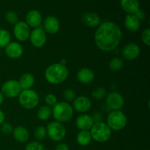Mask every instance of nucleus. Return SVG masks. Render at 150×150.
I'll return each instance as SVG.
<instances>
[{"label":"nucleus","mask_w":150,"mask_h":150,"mask_svg":"<svg viewBox=\"0 0 150 150\" xmlns=\"http://www.w3.org/2000/svg\"><path fill=\"white\" fill-rule=\"evenodd\" d=\"M122 32L120 26L112 21H104L98 26L95 34V42L101 51H111L120 43Z\"/></svg>","instance_id":"obj_1"},{"label":"nucleus","mask_w":150,"mask_h":150,"mask_svg":"<svg viewBox=\"0 0 150 150\" xmlns=\"http://www.w3.org/2000/svg\"><path fill=\"white\" fill-rule=\"evenodd\" d=\"M69 75L67 66L60 63H54L46 68L45 78L48 83L58 85L65 81Z\"/></svg>","instance_id":"obj_2"},{"label":"nucleus","mask_w":150,"mask_h":150,"mask_svg":"<svg viewBox=\"0 0 150 150\" xmlns=\"http://www.w3.org/2000/svg\"><path fill=\"white\" fill-rule=\"evenodd\" d=\"M51 114L57 122H66L73 117V108L67 102H57L51 109Z\"/></svg>","instance_id":"obj_3"},{"label":"nucleus","mask_w":150,"mask_h":150,"mask_svg":"<svg viewBox=\"0 0 150 150\" xmlns=\"http://www.w3.org/2000/svg\"><path fill=\"white\" fill-rule=\"evenodd\" d=\"M92 139L98 143L108 142L111 136V130L105 122H95L89 130Z\"/></svg>","instance_id":"obj_4"},{"label":"nucleus","mask_w":150,"mask_h":150,"mask_svg":"<svg viewBox=\"0 0 150 150\" xmlns=\"http://www.w3.org/2000/svg\"><path fill=\"white\" fill-rule=\"evenodd\" d=\"M18 102L26 109H33L39 103V96L33 89L22 90L18 95Z\"/></svg>","instance_id":"obj_5"},{"label":"nucleus","mask_w":150,"mask_h":150,"mask_svg":"<svg viewBox=\"0 0 150 150\" xmlns=\"http://www.w3.org/2000/svg\"><path fill=\"white\" fill-rule=\"evenodd\" d=\"M111 130L120 131L127 125V117L122 111H113L107 117V122Z\"/></svg>","instance_id":"obj_6"},{"label":"nucleus","mask_w":150,"mask_h":150,"mask_svg":"<svg viewBox=\"0 0 150 150\" xmlns=\"http://www.w3.org/2000/svg\"><path fill=\"white\" fill-rule=\"evenodd\" d=\"M46 133L48 137L54 142H61L66 136L65 126L59 122H52L46 127Z\"/></svg>","instance_id":"obj_7"},{"label":"nucleus","mask_w":150,"mask_h":150,"mask_svg":"<svg viewBox=\"0 0 150 150\" xmlns=\"http://www.w3.org/2000/svg\"><path fill=\"white\" fill-rule=\"evenodd\" d=\"M22 91L21 87L18 83V81L8 80L4 82L1 86V92L4 97L8 98H14L19 95Z\"/></svg>","instance_id":"obj_8"},{"label":"nucleus","mask_w":150,"mask_h":150,"mask_svg":"<svg viewBox=\"0 0 150 150\" xmlns=\"http://www.w3.org/2000/svg\"><path fill=\"white\" fill-rule=\"evenodd\" d=\"M106 105L113 111H120L123 108L125 104L122 95L117 92H110L106 95Z\"/></svg>","instance_id":"obj_9"},{"label":"nucleus","mask_w":150,"mask_h":150,"mask_svg":"<svg viewBox=\"0 0 150 150\" xmlns=\"http://www.w3.org/2000/svg\"><path fill=\"white\" fill-rule=\"evenodd\" d=\"M30 27L25 21H18L14 25L13 35L20 42H25L27 40L30 35Z\"/></svg>","instance_id":"obj_10"},{"label":"nucleus","mask_w":150,"mask_h":150,"mask_svg":"<svg viewBox=\"0 0 150 150\" xmlns=\"http://www.w3.org/2000/svg\"><path fill=\"white\" fill-rule=\"evenodd\" d=\"M29 38L33 46H35V48H41L46 42L47 36L44 29L38 27L31 31Z\"/></svg>","instance_id":"obj_11"},{"label":"nucleus","mask_w":150,"mask_h":150,"mask_svg":"<svg viewBox=\"0 0 150 150\" xmlns=\"http://www.w3.org/2000/svg\"><path fill=\"white\" fill-rule=\"evenodd\" d=\"M92 106L90 99L86 96H79L73 100V108L79 113L84 114L89 111Z\"/></svg>","instance_id":"obj_12"},{"label":"nucleus","mask_w":150,"mask_h":150,"mask_svg":"<svg viewBox=\"0 0 150 150\" xmlns=\"http://www.w3.org/2000/svg\"><path fill=\"white\" fill-rule=\"evenodd\" d=\"M122 56L127 60H134L139 56L141 52L140 47L137 43L129 42L122 49Z\"/></svg>","instance_id":"obj_13"},{"label":"nucleus","mask_w":150,"mask_h":150,"mask_svg":"<svg viewBox=\"0 0 150 150\" xmlns=\"http://www.w3.org/2000/svg\"><path fill=\"white\" fill-rule=\"evenodd\" d=\"M6 55L10 58L18 59L23 55V48L22 45L18 42H10L4 48Z\"/></svg>","instance_id":"obj_14"},{"label":"nucleus","mask_w":150,"mask_h":150,"mask_svg":"<svg viewBox=\"0 0 150 150\" xmlns=\"http://www.w3.org/2000/svg\"><path fill=\"white\" fill-rule=\"evenodd\" d=\"M43 27L45 33L47 32L49 35H55L59 30V21L54 16H48L43 21Z\"/></svg>","instance_id":"obj_15"},{"label":"nucleus","mask_w":150,"mask_h":150,"mask_svg":"<svg viewBox=\"0 0 150 150\" xmlns=\"http://www.w3.org/2000/svg\"><path fill=\"white\" fill-rule=\"evenodd\" d=\"M93 119L89 114H83L79 116L76 120V125L80 130H87L89 131L94 125Z\"/></svg>","instance_id":"obj_16"},{"label":"nucleus","mask_w":150,"mask_h":150,"mask_svg":"<svg viewBox=\"0 0 150 150\" xmlns=\"http://www.w3.org/2000/svg\"><path fill=\"white\" fill-rule=\"evenodd\" d=\"M26 22L29 27L34 29L40 26L42 23V17L41 13L37 10H32L29 11L26 16Z\"/></svg>","instance_id":"obj_17"},{"label":"nucleus","mask_w":150,"mask_h":150,"mask_svg":"<svg viewBox=\"0 0 150 150\" xmlns=\"http://www.w3.org/2000/svg\"><path fill=\"white\" fill-rule=\"evenodd\" d=\"M77 79L80 83L83 84H89L95 79V73L88 67H83L79 70L77 73Z\"/></svg>","instance_id":"obj_18"},{"label":"nucleus","mask_w":150,"mask_h":150,"mask_svg":"<svg viewBox=\"0 0 150 150\" xmlns=\"http://www.w3.org/2000/svg\"><path fill=\"white\" fill-rule=\"evenodd\" d=\"M12 134H13L15 140L19 143L26 142L29 138V130L23 126H17L16 127L13 128Z\"/></svg>","instance_id":"obj_19"},{"label":"nucleus","mask_w":150,"mask_h":150,"mask_svg":"<svg viewBox=\"0 0 150 150\" xmlns=\"http://www.w3.org/2000/svg\"><path fill=\"white\" fill-rule=\"evenodd\" d=\"M124 24L127 30L135 32L140 28L141 21L135 16L134 14H127L125 18Z\"/></svg>","instance_id":"obj_20"},{"label":"nucleus","mask_w":150,"mask_h":150,"mask_svg":"<svg viewBox=\"0 0 150 150\" xmlns=\"http://www.w3.org/2000/svg\"><path fill=\"white\" fill-rule=\"evenodd\" d=\"M83 23L89 27H96L100 24V18L94 12H88L82 17Z\"/></svg>","instance_id":"obj_21"},{"label":"nucleus","mask_w":150,"mask_h":150,"mask_svg":"<svg viewBox=\"0 0 150 150\" xmlns=\"http://www.w3.org/2000/svg\"><path fill=\"white\" fill-rule=\"evenodd\" d=\"M120 5L122 10L128 14H134L140 9L139 0H121Z\"/></svg>","instance_id":"obj_22"},{"label":"nucleus","mask_w":150,"mask_h":150,"mask_svg":"<svg viewBox=\"0 0 150 150\" xmlns=\"http://www.w3.org/2000/svg\"><path fill=\"white\" fill-rule=\"evenodd\" d=\"M35 79L33 75L26 73L21 76L18 83L22 90H25V89H30L35 84Z\"/></svg>","instance_id":"obj_23"},{"label":"nucleus","mask_w":150,"mask_h":150,"mask_svg":"<svg viewBox=\"0 0 150 150\" xmlns=\"http://www.w3.org/2000/svg\"><path fill=\"white\" fill-rule=\"evenodd\" d=\"M92 139L90 132L87 130H80L76 137L78 144L83 146L89 145L92 142Z\"/></svg>","instance_id":"obj_24"},{"label":"nucleus","mask_w":150,"mask_h":150,"mask_svg":"<svg viewBox=\"0 0 150 150\" xmlns=\"http://www.w3.org/2000/svg\"><path fill=\"white\" fill-rule=\"evenodd\" d=\"M51 116V108L48 105H42L37 111V117L41 121L48 120Z\"/></svg>","instance_id":"obj_25"},{"label":"nucleus","mask_w":150,"mask_h":150,"mask_svg":"<svg viewBox=\"0 0 150 150\" xmlns=\"http://www.w3.org/2000/svg\"><path fill=\"white\" fill-rule=\"evenodd\" d=\"M10 32L4 29H0V48H5L6 45L11 42Z\"/></svg>","instance_id":"obj_26"},{"label":"nucleus","mask_w":150,"mask_h":150,"mask_svg":"<svg viewBox=\"0 0 150 150\" xmlns=\"http://www.w3.org/2000/svg\"><path fill=\"white\" fill-rule=\"evenodd\" d=\"M123 64H124V62H123L122 59L120 57H114L110 61L108 66L111 71L117 72L121 70Z\"/></svg>","instance_id":"obj_27"},{"label":"nucleus","mask_w":150,"mask_h":150,"mask_svg":"<svg viewBox=\"0 0 150 150\" xmlns=\"http://www.w3.org/2000/svg\"><path fill=\"white\" fill-rule=\"evenodd\" d=\"M92 97L97 100H102L107 95V91L105 88L98 86L95 88L92 92Z\"/></svg>","instance_id":"obj_28"},{"label":"nucleus","mask_w":150,"mask_h":150,"mask_svg":"<svg viewBox=\"0 0 150 150\" xmlns=\"http://www.w3.org/2000/svg\"><path fill=\"white\" fill-rule=\"evenodd\" d=\"M34 135H35V139H36L38 142H39V141L43 140L45 138V136H47L46 127H44V126H38V127L35 130Z\"/></svg>","instance_id":"obj_29"},{"label":"nucleus","mask_w":150,"mask_h":150,"mask_svg":"<svg viewBox=\"0 0 150 150\" xmlns=\"http://www.w3.org/2000/svg\"><path fill=\"white\" fill-rule=\"evenodd\" d=\"M25 150H45L43 144L38 141L31 142L25 146Z\"/></svg>","instance_id":"obj_30"},{"label":"nucleus","mask_w":150,"mask_h":150,"mask_svg":"<svg viewBox=\"0 0 150 150\" xmlns=\"http://www.w3.org/2000/svg\"><path fill=\"white\" fill-rule=\"evenodd\" d=\"M5 18L9 23L15 25L18 21V17L16 13L13 11H8L5 14Z\"/></svg>","instance_id":"obj_31"},{"label":"nucleus","mask_w":150,"mask_h":150,"mask_svg":"<svg viewBox=\"0 0 150 150\" xmlns=\"http://www.w3.org/2000/svg\"><path fill=\"white\" fill-rule=\"evenodd\" d=\"M13 128H14V127H13V125L9 122H4L0 125V130H1V133L4 135L11 134L13 131Z\"/></svg>","instance_id":"obj_32"},{"label":"nucleus","mask_w":150,"mask_h":150,"mask_svg":"<svg viewBox=\"0 0 150 150\" xmlns=\"http://www.w3.org/2000/svg\"><path fill=\"white\" fill-rule=\"evenodd\" d=\"M63 97L67 101H73L76 98V92L71 89H67L63 92Z\"/></svg>","instance_id":"obj_33"},{"label":"nucleus","mask_w":150,"mask_h":150,"mask_svg":"<svg viewBox=\"0 0 150 150\" xmlns=\"http://www.w3.org/2000/svg\"><path fill=\"white\" fill-rule=\"evenodd\" d=\"M45 102L48 106H54L57 103V98L54 94H48L45 97Z\"/></svg>","instance_id":"obj_34"},{"label":"nucleus","mask_w":150,"mask_h":150,"mask_svg":"<svg viewBox=\"0 0 150 150\" xmlns=\"http://www.w3.org/2000/svg\"><path fill=\"white\" fill-rule=\"evenodd\" d=\"M142 40L144 43L149 46L150 45V29L149 28H146L144 29L142 33Z\"/></svg>","instance_id":"obj_35"},{"label":"nucleus","mask_w":150,"mask_h":150,"mask_svg":"<svg viewBox=\"0 0 150 150\" xmlns=\"http://www.w3.org/2000/svg\"><path fill=\"white\" fill-rule=\"evenodd\" d=\"M134 15L140 21L144 20V19H145V18H146V13H145V12L143 10H142V9H139V10L134 13Z\"/></svg>","instance_id":"obj_36"},{"label":"nucleus","mask_w":150,"mask_h":150,"mask_svg":"<svg viewBox=\"0 0 150 150\" xmlns=\"http://www.w3.org/2000/svg\"><path fill=\"white\" fill-rule=\"evenodd\" d=\"M55 150H70L68 145L65 143H60L56 146Z\"/></svg>","instance_id":"obj_37"},{"label":"nucleus","mask_w":150,"mask_h":150,"mask_svg":"<svg viewBox=\"0 0 150 150\" xmlns=\"http://www.w3.org/2000/svg\"><path fill=\"white\" fill-rule=\"evenodd\" d=\"M92 119H93V121L94 122H100L101 120V119H102V117H101V114L100 112H95L94 113L93 115L92 116Z\"/></svg>","instance_id":"obj_38"},{"label":"nucleus","mask_w":150,"mask_h":150,"mask_svg":"<svg viewBox=\"0 0 150 150\" xmlns=\"http://www.w3.org/2000/svg\"><path fill=\"white\" fill-rule=\"evenodd\" d=\"M4 119H5V115H4V112L0 109V125L4 122Z\"/></svg>","instance_id":"obj_39"},{"label":"nucleus","mask_w":150,"mask_h":150,"mask_svg":"<svg viewBox=\"0 0 150 150\" xmlns=\"http://www.w3.org/2000/svg\"><path fill=\"white\" fill-rule=\"evenodd\" d=\"M3 102H4V95H2V93L0 91V105L3 103Z\"/></svg>","instance_id":"obj_40"},{"label":"nucleus","mask_w":150,"mask_h":150,"mask_svg":"<svg viewBox=\"0 0 150 150\" xmlns=\"http://www.w3.org/2000/svg\"><path fill=\"white\" fill-rule=\"evenodd\" d=\"M60 64H64V65H66V63H67V60L65 59H61V61H60Z\"/></svg>","instance_id":"obj_41"},{"label":"nucleus","mask_w":150,"mask_h":150,"mask_svg":"<svg viewBox=\"0 0 150 150\" xmlns=\"http://www.w3.org/2000/svg\"><path fill=\"white\" fill-rule=\"evenodd\" d=\"M0 57H1V50H0Z\"/></svg>","instance_id":"obj_42"}]
</instances>
